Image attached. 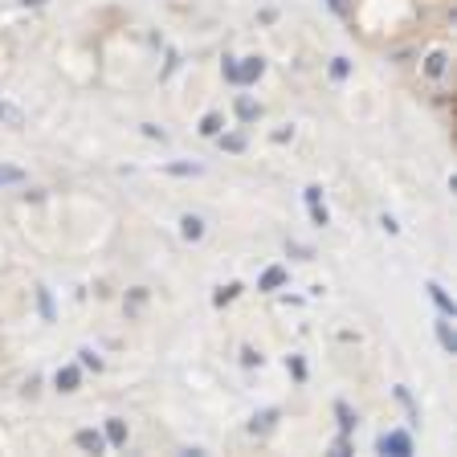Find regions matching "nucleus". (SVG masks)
Returning <instances> with one entry per match:
<instances>
[{"mask_svg":"<svg viewBox=\"0 0 457 457\" xmlns=\"http://www.w3.org/2000/svg\"><path fill=\"white\" fill-rule=\"evenodd\" d=\"M261 70H265V62L261 57H225V82H233V86H253V82L261 78Z\"/></svg>","mask_w":457,"mask_h":457,"instance_id":"obj_1","label":"nucleus"},{"mask_svg":"<svg viewBox=\"0 0 457 457\" xmlns=\"http://www.w3.org/2000/svg\"><path fill=\"white\" fill-rule=\"evenodd\" d=\"M380 453L408 457L412 453V437H408V433H384V437H380Z\"/></svg>","mask_w":457,"mask_h":457,"instance_id":"obj_2","label":"nucleus"},{"mask_svg":"<svg viewBox=\"0 0 457 457\" xmlns=\"http://www.w3.org/2000/svg\"><path fill=\"white\" fill-rule=\"evenodd\" d=\"M74 445H78V449H86V453H102V449H106V437H102L98 429H78Z\"/></svg>","mask_w":457,"mask_h":457,"instance_id":"obj_3","label":"nucleus"},{"mask_svg":"<svg viewBox=\"0 0 457 457\" xmlns=\"http://www.w3.org/2000/svg\"><path fill=\"white\" fill-rule=\"evenodd\" d=\"M286 265H270V270H265V274L258 277V290H282V286H286Z\"/></svg>","mask_w":457,"mask_h":457,"instance_id":"obj_4","label":"nucleus"},{"mask_svg":"<svg viewBox=\"0 0 457 457\" xmlns=\"http://www.w3.org/2000/svg\"><path fill=\"white\" fill-rule=\"evenodd\" d=\"M0 127L21 131V127H25V111H21V106H13V102H0Z\"/></svg>","mask_w":457,"mask_h":457,"instance_id":"obj_5","label":"nucleus"},{"mask_svg":"<svg viewBox=\"0 0 457 457\" xmlns=\"http://www.w3.org/2000/svg\"><path fill=\"white\" fill-rule=\"evenodd\" d=\"M180 233H184V241H200L204 237V221L188 212V216H180Z\"/></svg>","mask_w":457,"mask_h":457,"instance_id":"obj_6","label":"nucleus"},{"mask_svg":"<svg viewBox=\"0 0 457 457\" xmlns=\"http://www.w3.org/2000/svg\"><path fill=\"white\" fill-rule=\"evenodd\" d=\"M53 384L62 392H78V384H82V372L78 368H57V375H53Z\"/></svg>","mask_w":457,"mask_h":457,"instance_id":"obj_7","label":"nucleus"},{"mask_svg":"<svg viewBox=\"0 0 457 457\" xmlns=\"http://www.w3.org/2000/svg\"><path fill=\"white\" fill-rule=\"evenodd\" d=\"M437 339H441V347H445L449 356L457 351V335H453V326H449V314H441L437 319Z\"/></svg>","mask_w":457,"mask_h":457,"instance_id":"obj_8","label":"nucleus"},{"mask_svg":"<svg viewBox=\"0 0 457 457\" xmlns=\"http://www.w3.org/2000/svg\"><path fill=\"white\" fill-rule=\"evenodd\" d=\"M274 424H277V408H265V412H258V417L249 421V433L258 437V433H270Z\"/></svg>","mask_w":457,"mask_h":457,"instance_id":"obj_9","label":"nucleus"},{"mask_svg":"<svg viewBox=\"0 0 457 457\" xmlns=\"http://www.w3.org/2000/svg\"><path fill=\"white\" fill-rule=\"evenodd\" d=\"M237 119H241V123H258V119H261V106H258V102H253L249 94H241V98H237Z\"/></svg>","mask_w":457,"mask_h":457,"instance_id":"obj_10","label":"nucleus"},{"mask_svg":"<svg viewBox=\"0 0 457 457\" xmlns=\"http://www.w3.org/2000/svg\"><path fill=\"white\" fill-rule=\"evenodd\" d=\"M102 437L111 441L114 449H123V445H127V424H123V421H106V433H102Z\"/></svg>","mask_w":457,"mask_h":457,"instance_id":"obj_11","label":"nucleus"},{"mask_svg":"<svg viewBox=\"0 0 457 457\" xmlns=\"http://www.w3.org/2000/svg\"><path fill=\"white\" fill-rule=\"evenodd\" d=\"M335 417H339V429H343V433H351V429L359 424V417L351 412V404H347V400H339V404H335Z\"/></svg>","mask_w":457,"mask_h":457,"instance_id":"obj_12","label":"nucleus"},{"mask_svg":"<svg viewBox=\"0 0 457 457\" xmlns=\"http://www.w3.org/2000/svg\"><path fill=\"white\" fill-rule=\"evenodd\" d=\"M445 62H449V57H445V53H429V57H424V74H429V78H441V74H445Z\"/></svg>","mask_w":457,"mask_h":457,"instance_id":"obj_13","label":"nucleus"},{"mask_svg":"<svg viewBox=\"0 0 457 457\" xmlns=\"http://www.w3.org/2000/svg\"><path fill=\"white\" fill-rule=\"evenodd\" d=\"M429 294H433V302L441 307V314H449V319H453V298H449V294L441 290L437 282H429Z\"/></svg>","mask_w":457,"mask_h":457,"instance_id":"obj_14","label":"nucleus"},{"mask_svg":"<svg viewBox=\"0 0 457 457\" xmlns=\"http://www.w3.org/2000/svg\"><path fill=\"white\" fill-rule=\"evenodd\" d=\"M221 127H225V119H221V114L212 111V114H204V119H200V135H221Z\"/></svg>","mask_w":457,"mask_h":457,"instance_id":"obj_15","label":"nucleus"},{"mask_svg":"<svg viewBox=\"0 0 457 457\" xmlns=\"http://www.w3.org/2000/svg\"><path fill=\"white\" fill-rule=\"evenodd\" d=\"M237 294H241V286H237V282H228V286H221V290L212 294V302H216V307H228Z\"/></svg>","mask_w":457,"mask_h":457,"instance_id":"obj_16","label":"nucleus"},{"mask_svg":"<svg viewBox=\"0 0 457 457\" xmlns=\"http://www.w3.org/2000/svg\"><path fill=\"white\" fill-rule=\"evenodd\" d=\"M167 176H200V163H163Z\"/></svg>","mask_w":457,"mask_h":457,"instance_id":"obj_17","label":"nucleus"},{"mask_svg":"<svg viewBox=\"0 0 457 457\" xmlns=\"http://www.w3.org/2000/svg\"><path fill=\"white\" fill-rule=\"evenodd\" d=\"M21 180H25V172H21V167H13V163H0V188H4V184H21Z\"/></svg>","mask_w":457,"mask_h":457,"instance_id":"obj_18","label":"nucleus"},{"mask_svg":"<svg viewBox=\"0 0 457 457\" xmlns=\"http://www.w3.org/2000/svg\"><path fill=\"white\" fill-rule=\"evenodd\" d=\"M221 147H225V151H245V135H241V131H233V135H221Z\"/></svg>","mask_w":457,"mask_h":457,"instance_id":"obj_19","label":"nucleus"},{"mask_svg":"<svg viewBox=\"0 0 457 457\" xmlns=\"http://www.w3.org/2000/svg\"><path fill=\"white\" fill-rule=\"evenodd\" d=\"M78 359H82V368H90V372H102V359H98L94 351H90V347H82Z\"/></svg>","mask_w":457,"mask_h":457,"instance_id":"obj_20","label":"nucleus"},{"mask_svg":"<svg viewBox=\"0 0 457 457\" xmlns=\"http://www.w3.org/2000/svg\"><path fill=\"white\" fill-rule=\"evenodd\" d=\"M347 74H351V62H347V57H335V62H331V78L343 82Z\"/></svg>","mask_w":457,"mask_h":457,"instance_id":"obj_21","label":"nucleus"},{"mask_svg":"<svg viewBox=\"0 0 457 457\" xmlns=\"http://www.w3.org/2000/svg\"><path fill=\"white\" fill-rule=\"evenodd\" d=\"M37 302H41V314H45V323H53V298H49V290H45V286L37 290Z\"/></svg>","mask_w":457,"mask_h":457,"instance_id":"obj_22","label":"nucleus"},{"mask_svg":"<svg viewBox=\"0 0 457 457\" xmlns=\"http://www.w3.org/2000/svg\"><path fill=\"white\" fill-rule=\"evenodd\" d=\"M286 363H290L294 380H307V363H302V356H290V359H286Z\"/></svg>","mask_w":457,"mask_h":457,"instance_id":"obj_23","label":"nucleus"},{"mask_svg":"<svg viewBox=\"0 0 457 457\" xmlns=\"http://www.w3.org/2000/svg\"><path fill=\"white\" fill-rule=\"evenodd\" d=\"M241 363H245V368H258V363H261V356L253 351V347H241Z\"/></svg>","mask_w":457,"mask_h":457,"instance_id":"obj_24","label":"nucleus"},{"mask_svg":"<svg viewBox=\"0 0 457 457\" xmlns=\"http://www.w3.org/2000/svg\"><path fill=\"white\" fill-rule=\"evenodd\" d=\"M326 4H331V9H335V13L343 16V21L351 16V0H326Z\"/></svg>","mask_w":457,"mask_h":457,"instance_id":"obj_25","label":"nucleus"},{"mask_svg":"<svg viewBox=\"0 0 457 457\" xmlns=\"http://www.w3.org/2000/svg\"><path fill=\"white\" fill-rule=\"evenodd\" d=\"M310 216H314V225H326V221H331V216H326V209H323V204H310Z\"/></svg>","mask_w":457,"mask_h":457,"instance_id":"obj_26","label":"nucleus"},{"mask_svg":"<svg viewBox=\"0 0 457 457\" xmlns=\"http://www.w3.org/2000/svg\"><path fill=\"white\" fill-rule=\"evenodd\" d=\"M331 449H335V453H339V457H347V453H351V441H347V433H343V437L335 441V445H331Z\"/></svg>","mask_w":457,"mask_h":457,"instance_id":"obj_27","label":"nucleus"},{"mask_svg":"<svg viewBox=\"0 0 457 457\" xmlns=\"http://www.w3.org/2000/svg\"><path fill=\"white\" fill-rule=\"evenodd\" d=\"M319 196H323V188H319V184H310V188H307V204H319Z\"/></svg>","mask_w":457,"mask_h":457,"instance_id":"obj_28","label":"nucleus"},{"mask_svg":"<svg viewBox=\"0 0 457 457\" xmlns=\"http://www.w3.org/2000/svg\"><path fill=\"white\" fill-rule=\"evenodd\" d=\"M143 135H147V139H163V131L151 127V123H143Z\"/></svg>","mask_w":457,"mask_h":457,"instance_id":"obj_29","label":"nucleus"},{"mask_svg":"<svg viewBox=\"0 0 457 457\" xmlns=\"http://www.w3.org/2000/svg\"><path fill=\"white\" fill-rule=\"evenodd\" d=\"M25 4H45V0H25Z\"/></svg>","mask_w":457,"mask_h":457,"instance_id":"obj_30","label":"nucleus"}]
</instances>
